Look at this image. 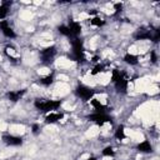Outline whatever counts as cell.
Wrapping results in <instances>:
<instances>
[{
  "label": "cell",
  "mask_w": 160,
  "mask_h": 160,
  "mask_svg": "<svg viewBox=\"0 0 160 160\" xmlns=\"http://www.w3.org/2000/svg\"><path fill=\"white\" fill-rule=\"evenodd\" d=\"M34 106L41 112H52L61 106V100H46V99H36L34 101Z\"/></svg>",
  "instance_id": "6da1fadb"
},
{
  "label": "cell",
  "mask_w": 160,
  "mask_h": 160,
  "mask_svg": "<svg viewBox=\"0 0 160 160\" xmlns=\"http://www.w3.org/2000/svg\"><path fill=\"white\" fill-rule=\"evenodd\" d=\"M71 46H72V52L69 56L74 61L78 62H85V56H84V42L79 38L71 39Z\"/></svg>",
  "instance_id": "7a4b0ae2"
},
{
  "label": "cell",
  "mask_w": 160,
  "mask_h": 160,
  "mask_svg": "<svg viewBox=\"0 0 160 160\" xmlns=\"http://www.w3.org/2000/svg\"><path fill=\"white\" fill-rule=\"evenodd\" d=\"M55 54H56V46L55 45H51V46H48V48L42 49L40 51V60H41V62L45 64V65L51 64Z\"/></svg>",
  "instance_id": "3957f363"
},
{
  "label": "cell",
  "mask_w": 160,
  "mask_h": 160,
  "mask_svg": "<svg viewBox=\"0 0 160 160\" xmlns=\"http://www.w3.org/2000/svg\"><path fill=\"white\" fill-rule=\"evenodd\" d=\"M88 119L90 121L95 122L99 126H102L105 122L112 124V119L108 114H105V112H94V114H90V115H88Z\"/></svg>",
  "instance_id": "277c9868"
},
{
  "label": "cell",
  "mask_w": 160,
  "mask_h": 160,
  "mask_svg": "<svg viewBox=\"0 0 160 160\" xmlns=\"http://www.w3.org/2000/svg\"><path fill=\"white\" fill-rule=\"evenodd\" d=\"M75 94H76L80 99H82L84 101H88V100H91V99H92L95 91H94L91 88H88V86L80 84V85L76 86V89H75Z\"/></svg>",
  "instance_id": "5b68a950"
},
{
  "label": "cell",
  "mask_w": 160,
  "mask_h": 160,
  "mask_svg": "<svg viewBox=\"0 0 160 160\" xmlns=\"http://www.w3.org/2000/svg\"><path fill=\"white\" fill-rule=\"evenodd\" d=\"M2 141L6 145H10V146H20V145H22V138L15 136V135H10V134L2 135Z\"/></svg>",
  "instance_id": "8992f818"
},
{
  "label": "cell",
  "mask_w": 160,
  "mask_h": 160,
  "mask_svg": "<svg viewBox=\"0 0 160 160\" xmlns=\"http://www.w3.org/2000/svg\"><path fill=\"white\" fill-rule=\"evenodd\" d=\"M151 36H152V31L146 28H140L134 34L135 40H151Z\"/></svg>",
  "instance_id": "52a82bcc"
},
{
  "label": "cell",
  "mask_w": 160,
  "mask_h": 160,
  "mask_svg": "<svg viewBox=\"0 0 160 160\" xmlns=\"http://www.w3.org/2000/svg\"><path fill=\"white\" fill-rule=\"evenodd\" d=\"M114 85H115L116 91H119L121 94H126V91H128V80L125 79V76L122 74L114 81Z\"/></svg>",
  "instance_id": "ba28073f"
},
{
  "label": "cell",
  "mask_w": 160,
  "mask_h": 160,
  "mask_svg": "<svg viewBox=\"0 0 160 160\" xmlns=\"http://www.w3.org/2000/svg\"><path fill=\"white\" fill-rule=\"evenodd\" d=\"M0 30L9 39H15L16 38L15 31L11 29V26H9V22L6 20H0Z\"/></svg>",
  "instance_id": "9c48e42d"
},
{
  "label": "cell",
  "mask_w": 160,
  "mask_h": 160,
  "mask_svg": "<svg viewBox=\"0 0 160 160\" xmlns=\"http://www.w3.org/2000/svg\"><path fill=\"white\" fill-rule=\"evenodd\" d=\"M26 92V90L25 89H21V90H14V91H9V92H6V98L10 100V101H12V102H16V101H19L21 98H22V95Z\"/></svg>",
  "instance_id": "30bf717a"
},
{
  "label": "cell",
  "mask_w": 160,
  "mask_h": 160,
  "mask_svg": "<svg viewBox=\"0 0 160 160\" xmlns=\"http://www.w3.org/2000/svg\"><path fill=\"white\" fill-rule=\"evenodd\" d=\"M68 28H69V30H70V32H71L72 39H74V38H78V36L80 35V32H81V25H80L79 22L71 20V19H70V22H69Z\"/></svg>",
  "instance_id": "8fae6325"
},
{
  "label": "cell",
  "mask_w": 160,
  "mask_h": 160,
  "mask_svg": "<svg viewBox=\"0 0 160 160\" xmlns=\"http://www.w3.org/2000/svg\"><path fill=\"white\" fill-rule=\"evenodd\" d=\"M64 118V114L62 112H50L45 116V122L46 124H54L59 120H61Z\"/></svg>",
  "instance_id": "7c38bea8"
},
{
  "label": "cell",
  "mask_w": 160,
  "mask_h": 160,
  "mask_svg": "<svg viewBox=\"0 0 160 160\" xmlns=\"http://www.w3.org/2000/svg\"><path fill=\"white\" fill-rule=\"evenodd\" d=\"M138 150H139L140 152L148 154V152H151V151H152V146H151V144H150L149 140H144V141H141L140 144H138Z\"/></svg>",
  "instance_id": "4fadbf2b"
},
{
  "label": "cell",
  "mask_w": 160,
  "mask_h": 160,
  "mask_svg": "<svg viewBox=\"0 0 160 160\" xmlns=\"http://www.w3.org/2000/svg\"><path fill=\"white\" fill-rule=\"evenodd\" d=\"M11 4H12L11 1H4L2 5H0V19L1 20L6 18V15L9 12V8L11 6Z\"/></svg>",
  "instance_id": "5bb4252c"
},
{
  "label": "cell",
  "mask_w": 160,
  "mask_h": 160,
  "mask_svg": "<svg viewBox=\"0 0 160 160\" xmlns=\"http://www.w3.org/2000/svg\"><path fill=\"white\" fill-rule=\"evenodd\" d=\"M90 102H91L92 108L96 110L95 112H105V111H106V109H108L105 105H102V104H101L99 100H96V99H91V101H90Z\"/></svg>",
  "instance_id": "9a60e30c"
},
{
  "label": "cell",
  "mask_w": 160,
  "mask_h": 160,
  "mask_svg": "<svg viewBox=\"0 0 160 160\" xmlns=\"http://www.w3.org/2000/svg\"><path fill=\"white\" fill-rule=\"evenodd\" d=\"M54 81V74H49L46 76H42L39 79V84H41L42 86H50Z\"/></svg>",
  "instance_id": "2e32d148"
},
{
  "label": "cell",
  "mask_w": 160,
  "mask_h": 160,
  "mask_svg": "<svg viewBox=\"0 0 160 160\" xmlns=\"http://www.w3.org/2000/svg\"><path fill=\"white\" fill-rule=\"evenodd\" d=\"M124 61L129 65H136L138 64V56L134 55V54H125L124 55Z\"/></svg>",
  "instance_id": "e0dca14e"
},
{
  "label": "cell",
  "mask_w": 160,
  "mask_h": 160,
  "mask_svg": "<svg viewBox=\"0 0 160 160\" xmlns=\"http://www.w3.org/2000/svg\"><path fill=\"white\" fill-rule=\"evenodd\" d=\"M124 129H125L124 125H119L118 129L115 130V138H116L118 140H124V139L126 138V135H125V130H124Z\"/></svg>",
  "instance_id": "ac0fdd59"
},
{
  "label": "cell",
  "mask_w": 160,
  "mask_h": 160,
  "mask_svg": "<svg viewBox=\"0 0 160 160\" xmlns=\"http://www.w3.org/2000/svg\"><path fill=\"white\" fill-rule=\"evenodd\" d=\"M58 31H59L61 35H64V36H66V38H70V39H72V36H71V32H70V30H69V28H68L66 25H60V26L58 28Z\"/></svg>",
  "instance_id": "d6986e66"
},
{
  "label": "cell",
  "mask_w": 160,
  "mask_h": 160,
  "mask_svg": "<svg viewBox=\"0 0 160 160\" xmlns=\"http://www.w3.org/2000/svg\"><path fill=\"white\" fill-rule=\"evenodd\" d=\"M90 24L94 25V26H102V25H105V20H102L99 16H95V18H92L90 20Z\"/></svg>",
  "instance_id": "ffe728a7"
},
{
  "label": "cell",
  "mask_w": 160,
  "mask_h": 160,
  "mask_svg": "<svg viewBox=\"0 0 160 160\" xmlns=\"http://www.w3.org/2000/svg\"><path fill=\"white\" fill-rule=\"evenodd\" d=\"M105 70V65H102V64H96L94 68H92V70H91V75H96V74H99V72H102Z\"/></svg>",
  "instance_id": "44dd1931"
},
{
  "label": "cell",
  "mask_w": 160,
  "mask_h": 160,
  "mask_svg": "<svg viewBox=\"0 0 160 160\" xmlns=\"http://www.w3.org/2000/svg\"><path fill=\"white\" fill-rule=\"evenodd\" d=\"M102 155L104 156H115V151H114V149L111 148V146H106L104 150H102Z\"/></svg>",
  "instance_id": "7402d4cb"
},
{
  "label": "cell",
  "mask_w": 160,
  "mask_h": 160,
  "mask_svg": "<svg viewBox=\"0 0 160 160\" xmlns=\"http://www.w3.org/2000/svg\"><path fill=\"white\" fill-rule=\"evenodd\" d=\"M159 39H160V30H159V29H155V30H154V34H152V36H151V40H152L154 42H158Z\"/></svg>",
  "instance_id": "603a6c76"
},
{
  "label": "cell",
  "mask_w": 160,
  "mask_h": 160,
  "mask_svg": "<svg viewBox=\"0 0 160 160\" xmlns=\"http://www.w3.org/2000/svg\"><path fill=\"white\" fill-rule=\"evenodd\" d=\"M114 9H115V14L121 12V10H122V4H121V2H116V4L114 5Z\"/></svg>",
  "instance_id": "cb8c5ba5"
},
{
  "label": "cell",
  "mask_w": 160,
  "mask_h": 160,
  "mask_svg": "<svg viewBox=\"0 0 160 160\" xmlns=\"http://www.w3.org/2000/svg\"><path fill=\"white\" fill-rule=\"evenodd\" d=\"M31 130H32V134H39V131H40V125L39 124H32L31 125Z\"/></svg>",
  "instance_id": "d4e9b609"
},
{
  "label": "cell",
  "mask_w": 160,
  "mask_h": 160,
  "mask_svg": "<svg viewBox=\"0 0 160 160\" xmlns=\"http://www.w3.org/2000/svg\"><path fill=\"white\" fill-rule=\"evenodd\" d=\"M150 55H151V62H156L158 58H156V54H155V51H151V52H150Z\"/></svg>",
  "instance_id": "484cf974"
},
{
  "label": "cell",
  "mask_w": 160,
  "mask_h": 160,
  "mask_svg": "<svg viewBox=\"0 0 160 160\" xmlns=\"http://www.w3.org/2000/svg\"><path fill=\"white\" fill-rule=\"evenodd\" d=\"M85 160H96V158H94V156H90V158H88V159H85Z\"/></svg>",
  "instance_id": "4316f807"
},
{
  "label": "cell",
  "mask_w": 160,
  "mask_h": 160,
  "mask_svg": "<svg viewBox=\"0 0 160 160\" xmlns=\"http://www.w3.org/2000/svg\"><path fill=\"white\" fill-rule=\"evenodd\" d=\"M98 60H99V58H98V56H94V58H92V61H98Z\"/></svg>",
  "instance_id": "83f0119b"
}]
</instances>
